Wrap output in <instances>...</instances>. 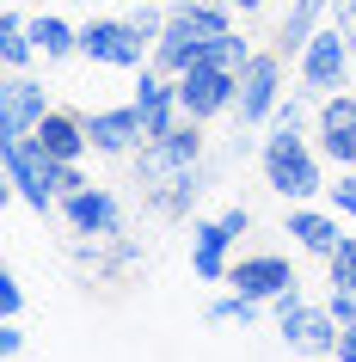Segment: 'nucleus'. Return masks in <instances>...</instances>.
<instances>
[{
  "label": "nucleus",
  "instance_id": "nucleus-36",
  "mask_svg": "<svg viewBox=\"0 0 356 362\" xmlns=\"http://www.w3.org/2000/svg\"><path fill=\"white\" fill-rule=\"evenodd\" d=\"M31 6H50V0H31Z\"/></svg>",
  "mask_w": 356,
  "mask_h": 362
},
{
  "label": "nucleus",
  "instance_id": "nucleus-23",
  "mask_svg": "<svg viewBox=\"0 0 356 362\" xmlns=\"http://www.w3.org/2000/svg\"><path fill=\"white\" fill-rule=\"evenodd\" d=\"M252 56H258V49H252V37H240V31H227V37L203 43V62H209V68H222V74H234V80L252 68Z\"/></svg>",
  "mask_w": 356,
  "mask_h": 362
},
{
  "label": "nucleus",
  "instance_id": "nucleus-24",
  "mask_svg": "<svg viewBox=\"0 0 356 362\" xmlns=\"http://www.w3.org/2000/svg\"><path fill=\"white\" fill-rule=\"evenodd\" d=\"M264 301H246V295H222V301L209 307V325H252L258 320Z\"/></svg>",
  "mask_w": 356,
  "mask_h": 362
},
{
  "label": "nucleus",
  "instance_id": "nucleus-9",
  "mask_svg": "<svg viewBox=\"0 0 356 362\" xmlns=\"http://www.w3.org/2000/svg\"><path fill=\"white\" fill-rule=\"evenodd\" d=\"M227 288L234 295H246V301H277V295H289V288H301L295 264L282 258V252H252V258H234V270H227Z\"/></svg>",
  "mask_w": 356,
  "mask_h": 362
},
{
  "label": "nucleus",
  "instance_id": "nucleus-33",
  "mask_svg": "<svg viewBox=\"0 0 356 362\" xmlns=\"http://www.w3.org/2000/svg\"><path fill=\"white\" fill-rule=\"evenodd\" d=\"M338 25H344V31L356 37V0H344V13H338Z\"/></svg>",
  "mask_w": 356,
  "mask_h": 362
},
{
  "label": "nucleus",
  "instance_id": "nucleus-15",
  "mask_svg": "<svg viewBox=\"0 0 356 362\" xmlns=\"http://www.w3.org/2000/svg\"><path fill=\"white\" fill-rule=\"evenodd\" d=\"M344 215L338 209H314V203H289V215H282V233L295 240L307 258H332L338 246H344V228H338Z\"/></svg>",
  "mask_w": 356,
  "mask_h": 362
},
{
  "label": "nucleus",
  "instance_id": "nucleus-3",
  "mask_svg": "<svg viewBox=\"0 0 356 362\" xmlns=\"http://www.w3.org/2000/svg\"><path fill=\"white\" fill-rule=\"evenodd\" d=\"M295 80L307 98H332L344 93V80H356V37L344 25H319L307 49L295 56Z\"/></svg>",
  "mask_w": 356,
  "mask_h": 362
},
{
  "label": "nucleus",
  "instance_id": "nucleus-6",
  "mask_svg": "<svg viewBox=\"0 0 356 362\" xmlns=\"http://www.w3.org/2000/svg\"><path fill=\"white\" fill-rule=\"evenodd\" d=\"M80 56L98 68H148L154 37L135 31V19H86L80 25Z\"/></svg>",
  "mask_w": 356,
  "mask_h": 362
},
{
  "label": "nucleus",
  "instance_id": "nucleus-28",
  "mask_svg": "<svg viewBox=\"0 0 356 362\" xmlns=\"http://www.w3.org/2000/svg\"><path fill=\"white\" fill-rule=\"evenodd\" d=\"M25 313V283L13 270H0V320H19Z\"/></svg>",
  "mask_w": 356,
  "mask_h": 362
},
{
  "label": "nucleus",
  "instance_id": "nucleus-11",
  "mask_svg": "<svg viewBox=\"0 0 356 362\" xmlns=\"http://www.w3.org/2000/svg\"><path fill=\"white\" fill-rule=\"evenodd\" d=\"M234 98H240V80L222 74V68H209V62H197L190 74H178V111L197 117V123L227 117V111H234Z\"/></svg>",
  "mask_w": 356,
  "mask_h": 362
},
{
  "label": "nucleus",
  "instance_id": "nucleus-10",
  "mask_svg": "<svg viewBox=\"0 0 356 362\" xmlns=\"http://www.w3.org/2000/svg\"><path fill=\"white\" fill-rule=\"evenodd\" d=\"M62 221H68L74 240H117L123 233V203L105 185H86V191L62 197Z\"/></svg>",
  "mask_w": 356,
  "mask_h": 362
},
{
  "label": "nucleus",
  "instance_id": "nucleus-1",
  "mask_svg": "<svg viewBox=\"0 0 356 362\" xmlns=\"http://www.w3.org/2000/svg\"><path fill=\"white\" fill-rule=\"evenodd\" d=\"M130 160H135V191H142V203H148L154 215L178 221V215H190V203L203 197V123H197V117H185V123L172 135H160V141H142Z\"/></svg>",
  "mask_w": 356,
  "mask_h": 362
},
{
  "label": "nucleus",
  "instance_id": "nucleus-25",
  "mask_svg": "<svg viewBox=\"0 0 356 362\" xmlns=\"http://www.w3.org/2000/svg\"><path fill=\"white\" fill-rule=\"evenodd\" d=\"M326 209H338L344 221H356V166H344L332 185H326Z\"/></svg>",
  "mask_w": 356,
  "mask_h": 362
},
{
  "label": "nucleus",
  "instance_id": "nucleus-12",
  "mask_svg": "<svg viewBox=\"0 0 356 362\" xmlns=\"http://www.w3.org/2000/svg\"><path fill=\"white\" fill-rule=\"evenodd\" d=\"M314 141H319V153H326L338 172L356 166V93L319 98V111H314Z\"/></svg>",
  "mask_w": 356,
  "mask_h": 362
},
{
  "label": "nucleus",
  "instance_id": "nucleus-16",
  "mask_svg": "<svg viewBox=\"0 0 356 362\" xmlns=\"http://www.w3.org/2000/svg\"><path fill=\"white\" fill-rule=\"evenodd\" d=\"M234 240H240V233L227 228L222 215H215V221H190V270H197L203 283H227V270H234Z\"/></svg>",
  "mask_w": 356,
  "mask_h": 362
},
{
  "label": "nucleus",
  "instance_id": "nucleus-38",
  "mask_svg": "<svg viewBox=\"0 0 356 362\" xmlns=\"http://www.w3.org/2000/svg\"><path fill=\"white\" fill-rule=\"evenodd\" d=\"M215 6H227V0H215Z\"/></svg>",
  "mask_w": 356,
  "mask_h": 362
},
{
  "label": "nucleus",
  "instance_id": "nucleus-27",
  "mask_svg": "<svg viewBox=\"0 0 356 362\" xmlns=\"http://www.w3.org/2000/svg\"><path fill=\"white\" fill-rule=\"evenodd\" d=\"M277 129H307V93H282L277 117H270Z\"/></svg>",
  "mask_w": 356,
  "mask_h": 362
},
{
  "label": "nucleus",
  "instance_id": "nucleus-5",
  "mask_svg": "<svg viewBox=\"0 0 356 362\" xmlns=\"http://www.w3.org/2000/svg\"><path fill=\"white\" fill-rule=\"evenodd\" d=\"M270 313H277V332L295 356H314V362L338 356V332L344 325L332 320V307H314V301H301V288H289V295L270 301Z\"/></svg>",
  "mask_w": 356,
  "mask_h": 362
},
{
  "label": "nucleus",
  "instance_id": "nucleus-39",
  "mask_svg": "<svg viewBox=\"0 0 356 362\" xmlns=\"http://www.w3.org/2000/svg\"><path fill=\"white\" fill-rule=\"evenodd\" d=\"M326 362H332V356H326Z\"/></svg>",
  "mask_w": 356,
  "mask_h": 362
},
{
  "label": "nucleus",
  "instance_id": "nucleus-8",
  "mask_svg": "<svg viewBox=\"0 0 356 362\" xmlns=\"http://www.w3.org/2000/svg\"><path fill=\"white\" fill-rule=\"evenodd\" d=\"M282 105V56L277 49H258L252 56V68L240 74V98H234V117H240L246 129H258V123H270Z\"/></svg>",
  "mask_w": 356,
  "mask_h": 362
},
{
  "label": "nucleus",
  "instance_id": "nucleus-7",
  "mask_svg": "<svg viewBox=\"0 0 356 362\" xmlns=\"http://www.w3.org/2000/svg\"><path fill=\"white\" fill-rule=\"evenodd\" d=\"M50 111H56V105H50V93H43V80L31 74V68L0 80V141H25Z\"/></svg>",
  "mask_w": 356,
  "mask_h": 362
},
{
  "label": "nucleus",
  "instance_id": "nucleus-31",
  "mask_svg": "<svg viewBox=\"0 0 356 362\" xmlns=\"http://www.w3.org/2000/svg\"><path fill=\"white\" fill-rule=\"evenodd\" d=\"M25 350V332H19V320H6L0 325V356H19Z\"/></svg>",
  "mask_w": 356,
  "mask_h": 362
},
{
  "label": "nucleus",
  "instance_id": "nucleus-17",
  "mask_svg": "<svg viewBox=\"0 0 356 362\" xmlns=\"http://www.w3.org/2000/svg\"><path fill=\"white\" fill-rule=\"evenodd\" d=\"M31 135H38L56 160H80V153L93 148V135H86V111H50Z\"/></svg>",
  "mask_w": 356,
  "mask_h": 362
},
{
  "label": "nucleus",
  "instance_id": "nucleus-4",
  "mask_svg": "<svg viewBox=\"0 0 356 362\" xmlns=\"http://www.w3.org/2000/svg\"><path fill=\"white\" fill-rule=\"evenodd\" d=\"M0 160H6V185H13V197H19L25 209H62V191H56V172L62 160L50 148H43L38 135H25V141H0Z\"/></svg>",
  "mask_w": 356,
  "mask_h": 362
},
{
  "label": "nucleus",
  "instance_id": "nucleus-21",
  "mask_svg": "<svg viewBox=\"0 0 356 362\" xmlns=\"http://www.w3.org/2000/svg\"><path fill=\"white\" fill-rule=\"evenodd\" d=\"M172 25H185L197 43H215L234 31V6H215V0H178L172 6Z\"/></svg>",
  "mask_w": 356,
  "mask_h": 362
},
{
  "label": "nucleus",
  "instance_id": "nucleus-35",
  "mask_svg": "<svg viewBox=\"0 0 356 362\" xmlns=\"http://www.w3.org/2000/svg\"><path fill=\"white\" fill-rule=\"evenodd\" d=\"M148 6H166V13H172V6H178V0H148Z\"/></svg>",
  "mask_w": 356,
  "mask_h": 362
},
{
  "label": "nucleus",
  "instance_id": "nucleus-13",
  "mask_svg": "<svg viewBox=\"0 0 356 362\" xmlns=\"http://www.w3.org/2000/svg\"><path fill=\"white\" fill-rule=\"evenodd\" d=\"M135 111H142V123H148V141H160V135H172L178 123H185V111H178V80L160 74V68H135Z\"/></svg>",
  "mask_w": 356,
  "mask_h": 362
},
{
  "label": "nucleus",
  "instance_id": "nucleus-34",
  "mask_svg": "<svg viewBox=\"0 0 356 362\" xmlns=\"http://www.w3.org/2000/svg\"><path fill=\"white\" fill-rule=\"evenodd\" d=\"M227 6H234V13H264L270 0H227Z\"/></svg>",
  "mask_w": 356,
  "mask_h": 362
},
{
  "label": "nucleus",
  "instance_id": "nucleus-2",
  "mask_svg": "<svg viewBox=\"0 0 356 362\" xmlns=\"http://www.w3.org/2000/svg\"><path fill=\"white\" fill-rule=\"evenodd\" d=\"M258 166H264V185L282 203L326 197V153H319V141H307V129H277L270 123V135H264V148H258Z\"/></svg>",
  "mask_w": 356,
  "mask_h": 362
},
{
  "label": "nucleus",
  "instance_id": "nucleus-37",
  "mask_svg": "<svg viewBox=\"0 0 356 362\" xmlns=\"http://www.w3.org/2000/svg\"><path fill=\"white\" fill-rule=\"evenodd\" d=\"M80 6H93V0H80Z\"/></svg>",
  "mask_w": 356,
  "mask_h": 362
},
{
  "label": "nucleus",
  "instance_id": "nucleus-30",
  "mask_svg": "<svg viewBox=\"0 0 356 362\" xmlns=\"http://www.w3.org/2000/svg\"><path fill=\"white\" fill-rule=\"evenodd\" d=\"M326 307H332L338 325H356V288H332V301H326Z\"/></svg>",
  "mask_w": 356,
  "mask_h": 362
},
{
  "label": "nucleus",
  "instance_id": "nucleus-19",
  "mask_svg": "<svg viewBox=\"0 0 356 362\" xmlns=\"http://www.w3.org/2000/svg\"><path fill=\"white\" fill-rule=\"evenodd\" d=\"M326 6H332V0H289V19L277 25V56L282 62H295L301 49H307V37H314L319 19H326Z\"/></svg>",
  "mask_w": 356,
  "mask_h": 362
},
{
  "label": "nucleus",
  "instance_id": "nucleus-32",
  "mask_svg": "<svg viewBox=\"0 0 356 362\" xmlns=\"http://www.w3.org/2000/svg\"><path fill=\"white\" fill-rule=\"evenodd\" d=\"M338 362H356V325H344V332H338Z\"/></svg>",
  "mask_w": 356,
  "mask_h": 362
},
{
  "label": "nucleus",
  "instance_id": "nucleus-14",
  "mask_svg": "<svg viewBox=\"0 0 356 362\" xmlns=\"http://www.w3.org/2000/svg\"><path fill=\"white\" fill-rule=\"evenodd\" d=\"M86 135H93V153L130 160V153L148 141V123H142L135 105H111V111H86Z\"/></svg>",
  "mask_w": 356,
  "mask_h": 362
},
{
  "label": "nucleus",
  "instance_id": "nucleus-20",
  "mask_svg": "<svg viewBox=\"0 0 356 362\" xmlns=\"http://www.w3.org/2000/svg\"><path fill=\"white\" fill-rule=\"evenodd\" d=\"M197 62H203V43L190 37L185 25H172V13H166V31H160V37H154V68H160V74H190V68H197Z\"/></svg>",
  "mask_w": 356,
  "mask_h": 362
},
{
  "label": "nucleus",
  "instance_id": "nucleus-26",
  "mask_svg": "<svg viewBox=\"0 0 356 362\" xmlns=\"http://www.w3.org/2000/svg\"><path fill=\"white\" fill-rule=\"evenodd\" d=\"M326 276H332V288H356V233H344V246L326 258Z\"/></svg>",
  "mask_w": 356,
  "mask_h": 362
},
{
  "label": "nucleus",
  "instance_id": "nucleus-22",
  "mask_svg": "<svg viewBox=\"0 0 356 362\" xmlns=\"http://www.w3.org/2000/svg\"><path fill=\"white\" fill-rule=\"evenodd\" d=\"M0 62H6V74H19V68H31V62H43L38 56V43H31V19L25 13H0Z\"/></svg>",
  "mask_w": 356,
  "mask_h": 362
},
{
  "label": "nucleus",
  "instance_id": "nucleus-29",
  "mask_svg": "<svg viewBox=\"0 0 356 362\" xmlns=\"http://www.w3.org/2000/svg\"><path fill=\"white\" fill-rule=\"evenodd\" d=\"M86 185H93V178L80 172V160H62V172H56V191H62V197H74V191H86Z\"/></svg>",
  "mask_w": 356,
  "mask_h": 362
},
{
  "label": "nucleus",
  "instance_id": "nucleus-18",
  "mask_svg": "<svg viewBox=\"0 0 356 362\" xmlns=\"http://www.w3.org/2000/svg\"><path fill=\"white\" fill-rule=\"evenodd\" d=\"M31 43H38L43 62H68V56H80V25L50 13V6H38L31 13Z\"/></svg>",
  "mask_w": 356,
  "mask_h": 362
}]
</instances>
